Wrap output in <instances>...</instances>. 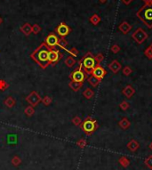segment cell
Segmentation results:
<instances>
[{
	"mask_svg": "<svg viewBox=\"0 0 152 170\" xmlns=\"http://www.w3.org/2000/svg\"><path fill=\"white\" fill-rule=\"evenodd\" d=\"M48 52H49V47L44 42L33 51V53L30 54V57L42 69H46L50 65L48 62Z\"/></svg>",
	"mask_w": 152,
	"mask_h": 170,
	"instance_id": "1",
	"label": "cell"
},
{
	"mask_svg": "<svg viewBox=\"0 0 152 170\" xmlns=\"http://www.w3.org/2000/svg\"><path fill=\"white\" fill-rule=\"evenodd\" d=\"M137 17L149 29H152V0L145 2L139 11L136 13Z\"/></svg>",
	"mask_w": 152,
	"mask_h": 170,
	"instance_id": "2",
	"label": "cell"
},
{
	"mask_svg": "<svg viewBox=\"0 0 152 170\" xmlns=\"http://www.w3.org/2000/svg\"><path fill=\"white\" fill-rule=\"evenodd\" d=\"M80 62H81L83 66V70L87 76L91 75L92 70L97 65V63H96V61H95V56L91 52H88L87 54H85L84 55V57L80 60Z\"/></svg>",
	"mask_w": 152,
	"mask_h": 170,
	"instance_id": "3",
	"label": "cell"
},
{
	"mask_svg": "<svg viewBox=\"0 0 152 170\" xmlns=\"http://www.w3.org/2000/svg\"><path fill=\"white\" fill-rule=\"evenodd\" d=\"M80 127L84 131V133H85L88 135H91L97 129L98 124L97 121L93 119L92 117H87L84 121H82Z\"/></svg>",
	"mask_w": 152,
	"mask_h": 170,
	"instance_id": "4",
	"label": "cell"
},
{
	"mask_svg": "<svg viewBox=\"0 0 152 170\" xmlns=\"http://www.w3.org/2000/svg\"><path fill=\"white\" fill-rule=\"evenodd\" d=\"M87 77L88 76L84 71L82 64L79 61V66L71 72L70 75H69V78H70L71 80H73V81L79 82V83H84V81L87 78Z\"/></svg>",
	"mask_w": 152,
	"mask_h": 170,
	"instance_id": "5",
	"label": "cell"
},
{
	"mask_svg": "<svg viewBox=\"0 0 152 170\" xmlns=\"http://www.w3.org/2000/svg\"><path fill=\"white\" fill-rule=\"evenodd\" d=\"M148 33L142 28L136 29V30L132 34V37L138 44H142L148 38Z\"/></svg>",
	"mask_w": 152,
	"mask_h": 170,
	"instance_id": "6",
	"label": "cell"
},
{
	"mask_svg": "<svg viewBox=\"0 0 152 170\" xmlns=\"http://www.w3.org/2000/svg\"><path fill=\"white\" fill-rule=\"evenodd\" d=\"M59 37L57 36V34L55 33H50L48 35L45 39V44L50 48V49H54L55 46H58L59 43Z\"/></svg>",
	"mask_w": 152,
	"mask_h": 170,
	"instance_id": "7",
	"label": "cell"
},
{
	"mask_svg": "<svg viewBox=\"0 0 152 170\" xmlns=\"http://www.w3.org/2000/svg\"><path fill=\"white\" fill-rule=\"evenodd\" d=\"M62 57V54L59 52L56 51L54 49H50L48 52V62L50 64H52L53 66H54L56 63H57L61 58Z\"/></svg>",
	"mask_w": 152,
	"mask_h": 170,
	"instance_id": "8",
	"label": "cell"
},
{
	"mask_svg": "<svg viewBox=\"0 0 152 170\" xmlns=\"http://www.w3.org/2000/svg\"><path fill=\"white\" fill-rule=\"evenodd\" d=\"M26 101L29 103V105H31L32 107H36L37 105H38V103L42 101V98L40 97V95L38 94L37 92L33 91L26 97Z\"/></svg>",
	"mask_w": 152,
	"mask_h": 170,
	"instance_id": "9",
	"label": "cell"
},
{
	"mask_svg": "<svg viewBox=\"0 0 152 170\" xmlns=\"http://www.w3.org/2000/svg\"><path fill=\"white\" fill-rule=\"evenodd\" d=\"M70 28L65 24L64 22L60 23L57 26V28L55 29V32L58 36H60L61 37H65L66 36H68L70 33Z\"/></svg>",
	"mask_w": 152,
	"mask_h": 170,
	"instance_id": "10",
	"label": "cell"
},
{
	"mask_svg": "<svg viewBox=\"0 0 152 170\" xmlns=\"http://www.w3.org/2000/svg\"><path fill=\"white\" fill-rule=\"evenodd\" d=\"M91 75L95 77L96 78L101 80L102 78H104V77L107 75V70L103 67H101V65H96L94 67V69L92 70Z\"/></svg>",
	"mask_w": 152,
	"mask_h": 170,
	"instance_id": "11",
	"label": "cell"
},
{
	"mask_svg": "<svg viewBox=\"0 0 152 170\" xmlns=\"http://www.w3.org/2000/svg\"><path fill=\"white\" fill-rule=\"evenodd\" d=\"M109 69L110 70L111 72H113L114 74H116L122 69V65L117 60H113L109 64Z\"/></svg>",
	"mask_w": 152,
	"mask_h": 170,
	"instance_id": "12",
	"label": "cell"
},
{
	"mask_svg": "<svg viewBox=\"0 0 152 170\" xmlns=\"http://www.w3.org/2000/svg\"><path fill=\"white\" fill-rule=\"evenodd\" d=\"M118 29L122 32L123 34L126 35L129 33V31L132 29V26L130 25L129 23H128L127 21H122L121 23L119 24V26H118Z\"/></svg>",
	"mask_w": 152,
	"mask_h": 170,
	"instance_id": "13",
	"label": "cell"
},
{
	"mask_svg": "<svg viewBox=\"0 0 152 170\" xmlns=\"http://www.w3.org/2000/svg\"><path fill=\"white\" fill-rule=\"evenodd\" d=\"M123 94L126 97V98H132V97L133 96V94H135V89L130 86V85H127L124 89H123V91H122Z\"/></svg>",
	"mask_w": 152,
	"mask_h": 170,
	"instance_id": "14",
	"label": "cell"
},
{
	"mask_svg": "<svg viewBox=\"0 0 152 170\" xmlns=\"http://www.w3.org/2000/svg\"><path fill=\"white\" fill-rule=\"evenodd\" d=\"M127 148H128V150H129V151L134 152V151H136L140 148V143H138V141L133 139V140H131L129 143H127Z\"/></svg>",
	"mask_w": 152,
	"mask_h": 170,
	"instance_id": "15",
	"label": "cell"
},
{
	"mask_svg": "<svg viewBox=\"0 0 152 170\" xmlns=\"http://www.w3.org/2000/svg\"><path fill=\"white\" fill-rule=\"evenodd\" d=\"M21 31L25 36H29L32 33V26L29 23H25L23 26L21 27Z\"/></svg>",
	"mask_w": 152,
	"mask_h": 170,
	"instance_id": "16",
	"label": "cell"
},
{
	"mask_svg": "<svg viewBox=\"0 0 152 170\" xmlns=\"http://www.w3.org/2000/svg\"><path fill=\"white\" fill-rule=\"evenodd\" d=\"M69 86L70 89H72L74 92H77L82 88L83 83H79V82H76V81H73V80H71V81L69 83Z\"/></svg>",
	"mask_w": 152,
	"mask_h": 170,
	"instance_id": "17",
	"label": "cell"
},
{
	"mask_svg": "<svg viewBox=\"0 0 152 170\" xmlns=\"http://www.w3.org/2000/svg\"><path fill=\"white\" fill-rule=\"evenodd\" d=\"M130 125H131V123H130L129 119H128L127 118H123L118 122V126L121 127L122 129H124V130H125V129H127L128 127H129Z\"/></svg>",
	"mask_w": 152,
	"mask_h": 170,
	"instance_id": "18",
	"label": "cell"
},
{
	"mask_svg": "<svg viewBox=\"0 0 152 170\" xmlns=\"http://www.w3.org/2000/svg\"><path fill=\"white\" fill-rule=\"evenodd\" d=\"M87 80H88V82H89V84L93 86V87H96V86H98L99 84L101 83V80L98 79V78H96L95 77L90 75L89 77H87Z\"/></svg>",
	"mask_w": 152,
	"mask_h": 170,
	"instance_id": "19",
	"label": "cell"
},
{
	"mask_svg": "<svg viewBox=\"0 0 152 170\" xmlns=\"http://www.w3.org/2000/svg\"><path fill=\"white\" fill-rule=\"evenodd\" d=\"M4 104L8 108H13L14 105L16 104V101H15V99L13 98V97L9 96V97H7V98L5 100Z\"/></svg>",
	"mask_w": 152,
	"mask_h": 170,
	"instance_id": "20",
	"label": "cell"
},
{
	"mask_svg": "<svg viewBox=\"0 0 152 170\" xmlns=\"http://www.w3.org/2000/svg\"><path fill=\"white\" fill-rule=\"evenodd\" d=\"M89 21H90V22L93 24V25L96 26V25H98V24L100 23V21H101V17H100V16H99L98 14L94 13V14H93V15L91 16V17H90Z\"/></svg>",
	"mask_w": 152,
	"mask_h": 170,
	"instance_id": "21",
	"label": "cell"
},
{
	"mask_svg": "<svg viewBox=\"0 0 152 170\" xmlns=\"http://www.w3.org/2000/svg\"><path fill=\"white\" fill-rule=\"evenodd\" d=\"M83 95H84V97H85L86 99H88V100H90V99H92L93 97V95H94V92L92 90L91 88H86L85 90L83 92Z\"/></svg>",
	"mask_w": 152,
	"mask_h": 170,
	"instance_id": "22",
	"label": "cell"
},
{
	"mask_svg": "<svg viewBox=\"0 0 152 170\" xmlns=\"http://www.w3.org/2000/svg\"><path fill=\"white\" fill-rule=\"evenodd\" d=\"M118 163L121 165L123 167H127L130 166V160L126 157H121L118 159Z\"/></svg>",
	"mask_w": 152,
	"mask_h": 170,
	"instance_id": "23",
	"label": "cell"
},
{
	"mask_svg": "<svg viewBox=\"0 0 152 170\" xmlns=\"http://www.w3.org/2000/svg\"><path fill=\"white\" fill-rule=\"evenodd\" d=\"M76 60L72 57V56H69V57L65 60V64L69 67V68H71V67H73L75 64H76Z\"/></svg>",
	"mask_w": 152,
	"mask_h": 170,
	"instance_id": "24",
	"label": "cell"
},
{
	"mask_svg": "<svg viewBox=\"0 0 152 170\" xmlns=\"http://www.w3.org/2000/svg\"><path fill=\"white\" fill-rule=\"evenodd\" d=\"M67 45H68V42H67V40L64 38V37H61L60 39H59V43H58V46L59 47H61V49H64L66 51V46H67Z\"/></svg>",
	"mask_w": 152,
	"mask_h": 170,
	"instance_id": "25",
	"label": "cell"
},
{
	"mask_svg": "<svg viewBox=\"0 0 152 170\" xmlns=\"http://www.w3.org/2000/svg\"><path fill=\"white\" fill-rule=\"evenodd\" d=\"M34 112H35V110L34 108L31 106V105H29V106L26 107V109L24 110V113L28 116V117H31V116H33L34 114Z\"/></svg>",
	"mask_w": 152,
	"mask_h": 170,
	"instance_id": "26",
	"label": "cell"
},
{
	"mask_svg": "<svg viewBox=\"0 0 152 170\" xmlns=\"http://www.w3.org/2000/svg\"><path fill=\"white\" fill-rule=\"evenodd\" d=\"M12 164L14 167H18L21 164V159L19 156H13L12 159Z\"/></svg>",
	"mask_w": 152,
	"mask_h": 170,
	"instance_id": "27",
	"label": "cell"
},
{
	"mask_svg": "<svg viewBox=\"0 0 152 170\" xmlns=\"http://www.w3.org/2000/svg\"><path fill=\"white\" fill-rule=\"evenodd\" d=\"M119 107H120V109H121L122 110L125 111V110H127L128 109L130 108V104H129V102H126V101H123L121 103L119 104Z\"/></svg>",
	"mask_w": 152,
	"mask_h": 170,
	"instance_id": "28",
	"label": "cell"
},
{
	"mask_svg": "<svg viewBox=\"0 0 152 170\" xmlns=\"http://www.w3.org/2000/svg\"><path fill=\"white\" fill-rule=\"evenodd\" d=\"M41 102H43V104H45V106H48V105H50V104L52 103L53 99H52V97L46 95V96H45L44 98L42 99V101H41Z\"/></svg>",
	"mask_w": 152,
	"mask_h": 170,
	"instance_id": "29",
	"label": "cell"
},
{
	"mask_svg": "<svg viewBox=\"0 0 152 170\" xmlns=\"http://www.w3.org/2000/svg\"><path fill=\"white\" fill-rule=\"evenodd\" d=\"M9 87V84L6 83L5 80L0 79V91H5Z\"/></svg>",
	"mask_w": 152,
	"mask_h": 170,
	"instance_id": "30",
	"label": "cell"
},
{
	"mask_svg": "<svg viewBox=\"0 0 152 170\" xmlns=\"http://www.w3.org/2000/svg\"><path fill=\"white\" fill-rule=\"evenodd\" d=\"M104 60V55L103 54L101 53H99L98 54H96L95 56V61H96V63H97V65H100L101 62Z\"/></svg>",
	"mask_w": 152,
	"mask_h": 170,
	"instance_id": "31",
	"label": "cell"
},
{
	"mask_svg": "<svg viewBox=\"0 0 152 170\" xmlns=\"http://www.w3.org/2000/svg\"><path fill=\"white\" fill-rule=\"evenodd\" d=\"M66 51H67L68 53H69V54H71V56H72V57H77V56L78 55V50L77 49L76 47H72L71 49H69V50L66 49Z\"/></svg>",
	"mask_w": 152,
	"mask_h": 170,
	"instance_id": "32",
	"label": "cell"
},
{
	"mask_svg": "<svg viewBox=\"0 0 152 170\" xmlns=\"http://www.w3.org/2000/svg\"><path fill=\"white\" fill-rule=\"evenodd\" d=\"M41 31V27H40L38 24H34L33 26H32V33L34 34H38L39 32Z\"/></svg>",
	"mask_w": 152,
	"mask_h": 170,
	"instance_id": "33",
	"label": "cell"
},
{
	"mask_svg": "<svg viewBox=\"0 0 152 170\" xmlns=\"http://www.w3.org/2000/svg\"><path fill=\"white\" fill-rule=\"evenodd\" d=\"M145 165L149 168V169H151L152 170V155H150V156H149L146 159H145Z\"/></svg>",
	"mask_w": 152,
	"mask_h": 170,
	"instance_id": "34",
	"label": "cell"
},
{
	"mask_svg": "<svg viewBox=\"0 0 152 170\" xmlns=\"http://www.w3.org/2000/svg\"><path fill=\"white\" fill-rule=\"evenodd\" d=\"M144 54H145V56H146L148 59L152 60V50L150 49L149 46L145 49V51H144Z\"/></svg>",
	"mask_w": 152,
	"mask_h": 170,
	"instance_id": "35",
	"label": "cell"
},
{
	"mask_svg": "<svg viewBox=\"0 0 152 170\" xmlns=\"http://www.w3.org/2000/svg\"><path fill=\"white\" fill-rule=\"evenodd\" d=\"M72 123H73L75 126H80L82 123V119L80 118L78 116H76V117H74L73 118H72Z\"/></svg>",
	"mask_w": 152,
	"mask_h": 170,
	"instance_id": "36",
	"label": "cell"
},
{
	"mask_svg": "<svg viewBox=\"0 0 152 170\" xmlns=\"http://www.w3.org/2000/svg\"><path fill=\"white\" fill-rule=\"evenodd\" d=\"M86 144H87V143H86V140L85 139H80V140H78L77 142V146L80 147V148H82V149L86 146Z\"/></svg>",
	"mask_w": 152,
	"mask_h": 170,
	"instance_id": "37",
	"label": "cell"
},
{
	"mask_svg": "<svg viewBox=\"0 0 152 170\" xmlns=\"http://www.w3.org/2000/svg\"><path fill=\"white\" fill-rule=\"evenodd\" d=\"M110 50H111V52L113 53V54H117V53L120 52V50H121V49H120V46L118 45L114 44V45H112Z\"/></svg>",
	"mask_w": 152,
	"mask_h": 170,
	"instance_id": "38",
	"label": "cell"
},
{
	"mask_svg": "<svg viewBox=\"0 0 152 170\" xmlns=\"http://www.w3.org/2000/svg\"><path fill=\"white\" fill-rule=\"evenodd\" d=\"M132 72H133V70H132V69H131L129 66H125V67L123 69V74H124L125 76H129V75H131Z\"/></svg>",
	"mask_w": 152,
	"mask_h": 170,
	"instance_id": "39",
	"label": "cell"
},
{
	"mask_svg": "<svg viewBox=\"0 0 152 170\" xmlns=\"http://www.w3.org/2000/svg\"><path fill=\"white\" fill-rule=\"evenodd\" d=\"M121 1L125 4V5H129L133 0H121Z\"/></svg>",
	"mask_w": 152,
	"mask_h": 170,
	"instance_id": "40",
	"label": "cell"
},
{
	"mask_svg": "<svg viewBox=\"0 0 152 170\" xmlns=\"http://www.w3.org/2000/svg\"><path fill=\"white\" fill-rule=\"evenodd\" d=\"M149 148L150 149V151H152V142L149 143Z\"/></svg>",
	"mask_w": 152,
	"mask_h": 170,
	"instance_id": "41",
	"label": "cell"
},
{
	"mask_svg": "<svg viewBox=\"0 0 152 170\" xmlns=\"http://www.w3.org/2000/svg\"><path fill=\"white\" fill-rule=\"evenodd\" d=\"M99 1H100L101 3H106L107 0H99Z\"/></svg>",
	"mask_w": 152,
	"mask_h": 170,
	"instance_id": "42",
	"label": "cell"
},
{
	"mask_svg": "<svg viewBox=\"0 0 152 170\" xmlns=\"http://www.w3.org/2000/svg\"><path fill=\"white\" fill-rule=\"evenodd\" d=\"M2 22H3V19H2L1 17H0V25L2 24Z\"/></svg>",
	"mask_w": 152,
	"mask_h": 170,
	"instance_id": "43",
	"label": "cell"
},
{
	"mask_svg": "<svg viewBox=\"0 0 152 170\" xmlns=\"http://www.w3.org/2000/svg\"><path fill=\"white\" fill-rule=\"evenodd\" d=\"M141 1H143L144 3H145V2H147V1H149V0H141Z\"/></svg>",
	"mask_w": 152,
	"mask_h": 170,
	"instance_id": "44",
	"label": "cell"
},
{
	"mask_svg": "<svg viewBox=\"0 0 152 170\" xmlns=\"http://www.w3.org/2000/svg\"><path fill=\"white\" fill-rule=\"evenodd\" d=\"M149 47H150V49H151V50H152V44H151V45H150V46H149Z\"/></svg>",
	"mask_w": 152,
	"mask_h": 170,
	"instance_id": "45",
	"label": "cell"
}]
</instances>
